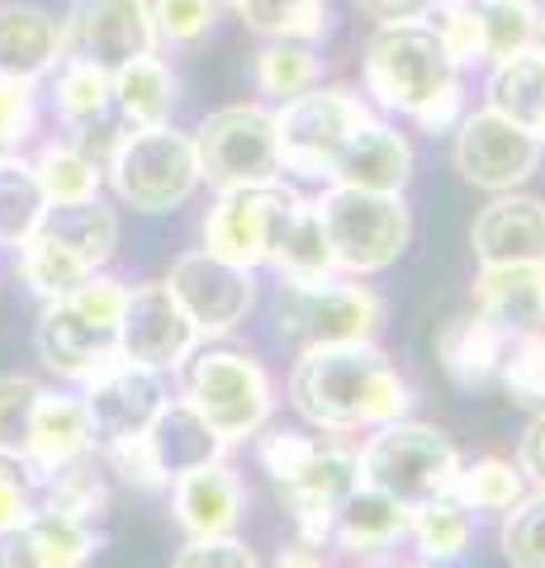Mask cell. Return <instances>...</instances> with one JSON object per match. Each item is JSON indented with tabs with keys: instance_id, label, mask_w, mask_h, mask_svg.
I'll return each instance as SVG.
<instances>
[{
	"instance_id": "obj_1",
	"label": "cell",
	"mask_w": 545,
	"mask_h": 568,
	"mask_svg": "<svg viewBox=\"0 0 545 568\" xmlns=\"http://www.w3.org/2000/svg\"><path fill=\"white\" fill-rule=\"evenodd\" d=\"M290 403L319 432L356 436L408 417L413 388L375 342H342L299 351L290 369Z\"/></svg>"
},
{
	"instance_id": "obj_2",
	"label": "cell",
	"mask_w": 545,
	"mask_h": 568,
	"mask_svg": "<svg viewBox=\"0 0 545 568\" xmlns=\"http://www.w3.org/2000/svg\"><path fill=\"white\" fill-rule=\"evenodd\" d=\"M365 95L384 114L408 119L422 133H451L465 114V81L442 39L422 20L375 24L361 58Z\"/></svg>"
},
{
	"instance_id": "obj_3",
	"label": "cell",
	"mask_w": 545,
	"mask_h": 568,
	"mask_svg": "<svg viewBox=\"0 0 545 568\" xmlns=\"http://www.w3.org/2000/svg\"><path fill=\"white\" fill-rule=\"evenodd\" d=\"M124 304H129V284L110 271L85 275L72 294L43 304L39 323H33V351H39L48 375H58L77 388L85 379H95L119 355Z\"/></svg>"
},
{
	"instance_id": "obj_4",
	"label": "cell",
	"mask_w": 545,
	"mask_h": 568,
	"mask_svg": "<svg viewBox=\"0 0 545 568\" xmlns=\"http://www.w3.org/2000/svg\"><path fill=\"white\" fill-rule=\"evenodd\" d=\"M356 465H361V484L390 493L394 503L413 511L422 503L446 497L465 459L442 426L394 417L365 436V446L356 450Z\"/></svg>"
},
{
	"instance_id": "obj_5",
	"label": "cell",
	"mask_w": 545,
	"mask_h": 568,
	"mask_svg": "<svg viewBox=\"0 0 545 568\" xmlns=\"http://www.w3.org/2000/svg\"><path fill=\"white\" fill-rule=\"evenodd\" d=\"M104 181L119 194V204L133 213H171L190 204L204 181H200V156L195 138L157 123V129H124L110 152H104Z\"/></svg>"
},
{
	"instance_id": "obj_6",
	"label": "cell",
	"mask_w": 545,
	"mask_h": 568,
	"mask_svg": "<svg viewBox=\"0 0 545 568\" xmlns=\"http://www.w3.org/2000/svg\"><path fill=\"white\" fill-rule=\"evenodd\" d=\"M313 209H319V219H323L337 275H351V280L380 275V271H390L413 242V209L403 194L327 185L319 200H313Z\"/></svg>"
},
{
	"instance_id": "obj_7",
	"label": "cell",
	"mask_w": 545,
	"mask_h": 568,
	"mask_svg": "<svg viewBox=\"0 0 545 568\" xmlns=\"http://www.w3.org/2000/svg\"><path fill=\"white\" fill-rule=\"evenodd\" d=\"M181 398L223 436V446H238V440L266 432L275 413V379L256 355L233 346H209L185 361Z\"/></svg>"
},
{
	"instance_id": "obj_8",
	"label": "cell",
	"mask_w": 545,
	"mask_h": 568,
	"mask_svg": "<svg viewBox=\"0 0 545 568\" xmlns=\"http://www.w3.org/2000/svg\"><path fill=\"white\" fill-rule=\"evenodd\" d=\"M380 323H384V298L371 284H356L342 275L319 280V284H280L275 332H280V342H290L299 351L375 342Z\"/></svg>"
},
{
	"instance_id": "obj_9",
	"label": "cell",
	"mask_w": 545,
	"mask_h": 568,
	"mask_svg": "<svg viewBox=\"0 0 545 568\" xmlns=\"http://www.w3.org/2000/svg\"><path fill=\"white\" fill-rule=\"evenodd\" d=\"M200 181L214 190H261L280 181V142H275V110L266 104H223L195 133Z\"/></svg>"
},
{
	"instance_id": "obj_10",
	"label": "cell",
	"mask_w": 545,
	"mask_h": 568,
	"mask_svg": "<svg viewBox=\"0 0 545 568\" xmlns=\"http://www.w3.org/2000/svg\"><path fill=\"white\" fill-rule=\"evenodd\" d=\"M375 110L346 85H309L304 95L285 100L275 110V142H280V166L304 175V181H327L332 156L361 129Z\"/></svg>"
},
{
	"instance_id": "obj_11",
	"label": "cell",
	"mask_w": 545,
	"mask_h": 568,
	"mask_svg": "<svg viewBox=\"0 0 545 568\" xmlns=\"http://www.w3.org/2000/svg\"><path fill=\"white\" fill-rule=\"evenodd\" d=\"M455 142H451V162L461 171V181L474 190H488V194H507V190H522L545 162V148L522 133L513 119L484 110L461 114L455 123Z\"/></svg>"
},
{
	"instance_id": "obj_12",
	"label": "cell",
	"mask_w": 545,
	"mask_h": 568,
	"mask_svg": "<svg viewBox=\"0 0 545 568\" xmlns=\"http://www.w3.org/2000/svg\"><path fill=\"white\" fill-rule=\"evenodd\" d=\"M166 290L204 342L238 332L248 323V313L256 308V280L248 265H233L214 252H204V246L171 261Z\"/></svg>"
},
{
	"instance_id": "obj_13",
	"label": "cell",
	"mask_w": 545,
	"mask_h": 568,
	"mask_svg": "<svg viewBox=\"0 0 545 568\" xmlns=\"http://www.w3.org/2000/svg\"><path fill=\"white\" fill-rule=\"evenodd\" d=\"M157 29L148 0H72L62 20V58L119 71L133 58L157 52Z\"/></svg>"
},
{
	"instance_id": "obj_14",
	"label": "cell",
	"mask_w": 545,
	"mask_h": 568,
	"mask_svg": "<svg viewBox=\"0 0 545 568\" xmlns=\"http://www.w3.org/2000/svg\"><path fill=\"white\" fill-rule=\"evenodd\" d=\"M200 342L204 336L171 298L166 280H148V284H133L129 290L124 317H119V355H124V361L148 365L157 375H175V369H185V361L200 351Z\"/></svg>"
},
{
	"instance_id": "obj_15",
	"label": "cell",
	"mask_w": 545,
	"mask_h": 568,
	"mask_svg": "<svg viewBox=\"0 0 545 568\" xmlns=\"http://www.w3.org/2000/svg\"><path fill=\"white\" fill-rule=\"evenodd\" d=\"M166 398H171L166 379L157 375V369H148V365L124 361V355H114L95 379L81 384V403H85V417H91L95 446L148 432Z\"/></svg>"
},
{
	"instance_id": "obj_16",
	"label": "cell",
	"mask_w": 545,
	"mask_h": 568,
	"mask_svg": "<svg viewBox=\"0 0 545 568\" xmlns=\"http://www.w3.org/2000/svg\"><path fill=\"white\" fill-rule=\"evenodd\" d=\"M290 185H261V190H219L214 209L204 213V252H214L233 265H266L271 252V233H275V219L290 200Z\"/></svg>"
},
{
	"instance_id": "obj_17",
	"label": "cell",
	"mask_w": 545,
	"mask_h": 568,
	"mask_svg": "<svg viewBox=\"0 0 545 568\" xmlns=\"http://www.w3.org/2000/svg\"><path fill=\"white\" fill-rule=\"evenodd\" d=\"M361 488V465H356V450L337 446V440H323L319 455H313V465L294 478V484L275 488L285 511L294 517V530L304 545H327V530H332V517H337V507L346 503L351 493Z\"/></svg>"
},
{
	"instance_id": "obj_18",
	"label": "cell",
	"mask_w": 545,
	"mask_h": 568,
	"mask_svg": "<svg viewBox=\"0 0 545 568\" xmlns=\"http://www.w3.org/2000/svg\"><path fill=\"white\" fill-rule=\"evenodd\" d=\"M408 181H413V142L380 114H371L361 129H351L327 171V185L375 190V194H403Z\"/></svg>"
},
{
	"instance_id": "obj_19",
	"label": "cell",
	"mask_w": 545,
	"mask_h": 568,
	"mask_svg": "<svg viewBox=\"0 0 545 568\" xmlns=\"http://www.w3.org/2000/svg\"><path fill=\"white\" fill-rule=\"evenodd\" d=\"M166 493H171V517L190 540L238 536V521L248 511V488H242L238 469L223 465V459L200 465L190 474H175Z\"/></svg>"
},
{
	"instance_id": "obj_20",
	"label": "cell",
	"mask_w": 545,
	"mask_h": 568,
	"mask_svg": "<svg viewBox=\"0 0 545 568\" xmlns=\"http://www.w3.org/2000/svg\"><path fill=\"white\" fill-rule=\"evenodd\" d=\"M470 246L480 265H532L545 261V200L536 194H494L470 227Z\"/></svg>"
},
{
	"instance_id": "obj_21",
	"label": "cell",
	"mask_w": 545,
	"mask_h": 568,
	"mask_svg": "<svg viewBox=\"0 0 545 568\" xmlns=\"http://www.w3.org/2000/svg\"><path fill=\"white\" fill-rule=\"evenodd\" d=\"M474 313H484L507 342L545 336V261L532 265H480Z\"/></svg>"
},
{
	"instance_id": "obj_22",
	"label": "cell",
	"mask_w": 545,
	"mask_h": 568,
	"mask_svg": "<svg viewBox=\"0 0 545 568\" xmlns=\"http://www.w3.org/2000/svg\"><path fill=\"white\" fill-rule=\"evenodd\" d=\"M95 450V432L85 417L81 394H62V388H43L29 417V440H24V465L33 478L62 469L67 459Z\"/></svg>"
},
{
	"instance_id": "obj_23",
	"label": "cell",
	"mask_w": 545,
	"mask_h": 568,
	"mask_svg": "<svg viewBox=\"0 0 545 568\" xmlns=\"http://www.w3.org/2000/svg\"><path fill=\"white\" fill-rule=\"evenodd\" d=\"M266 265L280 275V284H319V280L337 275L323 219H319V209H313V200H304V194H290L285 209H280Z\"/></svg>"
},
{
	"instance_id": "obj_24",
	"label": "cell",
	"mask_w": 545,
	"mask_h": 568,
	"mask_svg": "<svg viewBox=\"0 0 545 568\" xmlns=\"http://www.w3.org/2000/svg\"><path fill=\"white\" fill-rule=\"evenodd\" d=\"M62 62V24L39 6H0V77L43 81Z\"/></svg>"
},
{
	"instance_id": "obj_25",
	"label": "cell",
	"mask_w": 545,
	"mask_h": 568,
	"mask_svg": "<svg viewBox=\"0 0 545 568\" xmlns=\"http://www.w3.org/2000/svg\"><path fill=\"white\" fill-rule=\"evenodd\" d=\"M484 104L503 119H513L522 133H532L545 148V39L494 62L484 85Z\"/></svg>"
},
{
	"instance_id": "obj_26",
	"label": "cell",
	"mask_w": 545,
	"mask_h": 568,
	"mask_svg": "<svg viewBox=\"0 0 545 568\" xmlns=\"http://www.w3.org/2000/svg\"><path fill=\"white\" fill-rule=\"evenodd\" d=\"M332 545H342L346 555H390L398 540H408V507L394 503L390 493H380L371 484H361L356 493L346 497L332 517V530H327Z\"/></svg>"
},
{
	"instance_id": "obj_27",
	"label": "cell",
	"mask_w": 545,
	"mask_h": 568,
	"mask_svg": "<svg viewBox=\"0 0 545 568\" xmlns=\"http://www.w3.org/2000/svg\"><path fill=\"white\" fill-rule=\"evenodd\" d=\"M148 440H152V455H157V465H162L166 478L190 474L200 465H214V459H223V450H228L223 436L185 398L162 403V413H157L148 426Z\"/></svg>"
},
{
	"instance_id": "obj_28",
	"label": "cell",
	"mask_w": 545,
	"mask_h": 568,
	"mask_svg": "<svg viewBox=\"0 0 545 568\" xmlns=\"http://www.w3.org/2000/svg\"><path fill=\"white\" fill-rule=\"evenodd\" d=\"M503 355H507V336L484 313L455 317L436 336V361H442L451 384H461V388H484L488 379H498Z\"/></svg>"
},
{
	"instance_id": "obj_29",
	"label": "cell",
	"mask_w": 545,
	"mask_h": 568,
	"mask_svg": "<svg viewBox=\"0 0 545 568\" xmlns=\"http://www.w3.org/2000/svg\"><path fill=\"white\" fill-rule=\"evenodd\" d=\"M39 233H48L52 242H62L85 271H104L119 252V213L95 194V200L81 204H48Z\"/></svg>"
},
{
	"instance_id": "obj_30",
	"label": "cell",
	"mask_w": 545,
	"mask_h": 568,
	"mask_svg": "<svg viewBox=\"0 0 545 568\" xmlns=\"http://www.w3.org/2000/svg\"><path fill=\"white\" fill-rule=\"evenodd\" d=\"M110 104L124 119V129H157V123H171L175 110V71L148 52V58H133L119 71H110Z\"/></svg>"
},
{
	"instance_id": "obj_31",
	"label": "cell",
	"mask_w": 545,
	"mask_h": 568,
	"mask_svg": "<svg viewBox=\"0 0 545 568\" xmlns=\"http://www.w3.org/2000/svg\"><path fill=\"white\" fill-rule=\"evenodd\" d=\"M39 507L67 511L77 521H100L110 511V469L95 450H85L77 459H67L62 469H52L39 478Z\"/></svg>"
},
{
	"instance_id": "obj_32",
	"label": "cell",
	"mask_w": 545,
	"mask_h": 568,
	"mask_svg": "<svg viewBox=\"0 0 545 568\" xmlns=\"http://www.w3.org/2000/svg\"><path fill=\"white\" fill-rule=\"evenodd\" d=\"M43 213H48V194L39 185V171H33L29 156L6 152L0 156V246L20 252L39 233Z\"/></svg>"
},
{
	"instance_id": "obj_33",
	"label": "cell",
	"mask_w": 545,
	"mask_h": 568,
	"mask_svg": "<svg viewBox=\"0 0 545 568\" xmlns=\"http://www.w3.org/2000/svg\"><path fill=\"white\" fill-rule=\"evenodd\" d=\"M52 110L72 133H85L110 114V71L62 58L52 67Z\"/></svg>"
},
{
	"instance_id": "obj_34",
	"label": "cell",
	"mask_w": 545,
	"mask_h": 568,
	"mask_svg": "<svg viewBox=\"0 0 545 568\" xmlns=\"http://www.w3.org/2000/svg\"><path fill=\"white\" fill-rule=\"evenodd\" d=\"M319 77H323L319 52H313V43H299V39H266L252 58L256 91L266 100H280V104L304 95L309 85H319Z\"/></svg>"
},
{
	"instance_id": "obj_35",
	"label": "cell",
	"mask_w": 545,
	"mask_h": 568,
	"mask_svg": "<svg viewBox=\"0 0 545 568\" xmlns=\"http://www.w3.org/2000/svg\"><path fill=\"white\" fill-rule=\"evenodd\" d=\"M238 20L261 39H299L319 43L332 33V6L327 0H238Z\"/></svg>"
},
{
	"instance_id": "obj_36",
	"label": "cell",
	"mask_w": 545,
	"mask_h": 568,
	"mask_svg": "<svg viewBox=\"0 0 545 568\" xmlns=\"http://www.w3.org/2000/svg\"><path fill=\"white\" fill-rule=\"evenodd\" d=\"M24 536L33 545L43 568H85L95 559L100 549V530L91 521H77L67 511H52V507H39L24 526Z\"/></svg>"
},
{
	"instance_id": "obj_37",
	"label": "cell",
	"mask_w": 545,
	"mask_h": 568,
	"mask_svg": "<svg viewBox=\"0 0 545 568\" xmlns=\"http://www.w3.org/2000/svg\"><path fill=\"white\" fill-rule=\"evenodd\" d=\"M33 171H39L48 204L95 200L100 185H104V166L85 148H77V142H48V148L33 156Z\"/></svg>"
},
{
	"instance_id": "obj_38",
	"label": "cell",
	"mask_w": 545,
	"mask_h": 568,
	"mask_svg": "<svg viewBox=\"0 0 545 568\" xmlns=\"http://www.w3.org/2000/svg\"><path fill=\"white\" fill-rule=\"evenodd\" d=\"M14 271H20L24 290L33 298H43V304H52V298H62V294H72L85 275H95V271H85V265L72 252H67L62 242H52L48 233H33L20 246V252H14Z\"/></svg>"
},
{
	"instance_id": "obj_39",
	"label": "cell",
	"mask_w": 545,
	"mask_h": 568,
	"mask_svg": "<svg viewBox=\"0 0 545 568\" xmlns=\"http://www.w3.org/2000/svg\"><path fill=\"white\" fill-rule=\"evenodd\" d=\"M408 536L427 564H455L470 545V511L446 493L436 503H422L408 511Z\"/></svg>"
},
{
	"instance_id": "obj_40",
	"label": "cell",
	"mask_w": 545,
	"mask_h": 568,
	"mask_svg": "<svg viewBox=\"0 0 545 568\" xmlns=\"http://www.w3.org/2000/svg\"><path fill=\"white\" fill-rule=\"evenodd\" d=\"M522 493H526V478L517 469V459H498V455L461 465L451 484V497L465 511H507L513 503H522Z\"/></svg>"
},
{
	"instance_id": "obj_41",
	"label": "cell",
	"mask_w": 545,
	"mask_h": 568,
	"mask_svg": "<svg viewBox=\"0 0 545 568\" xmlns=\"http://www.w3.org/2000/svg\"><path fill=\"white\" fill-rule=\"evenodd\" d=\"M480 14H484V62H503L545 39L536 0H480Z\"/></svg>"
},
{
	"instance_id": "obj_42",
	"label": "cell",
	"mask_w": 545,
	"mask_h": 568,
	"mask_svg": "<svg viewBox=\"0 0 545 568\" xmlns=\"http://www.w3.org/2000/svg\"><path fill=\"white\" fill-rule=\"evenodd\" d=\"M422 24H427L442 48L451 52L455 67H474L484 62V14H480V0H427L417 14Z\"/></svg>"
},
{
	"instance_id": "obj_43",
	"label": "cell",
	"mask_w": 545,
	"mask_h": 568,
	"mask_svg": "<svg viewBox=\"0 0 545 568\" xmlns=\"http://www.w3.org/2000/svg\"><path fill=\"white\" fill-rule=\"evenodd\" d=\"M498 545L507 568H545V488H526L522 503L503 511Z\"/></svg>"
},
{
	"instance_id": "obj_44",
	"label": "cell",
	"mask_w": 545,
	"mask_h": 568,
	"mask_svg": "<svg viewBox=\"0 0 545 568\" xmlns=\"http://www.w3.org/2000/svg\"><path fill=\"white\" fill-rule=\"evenodd\" d=\"M498 379L517 407L545 413V336H517V342H507Z\"/></svg>"
},
{
	"instance_id": "obj_45",
	"label": "cell",
	"mask_w": 545,
	"mask_h": 568,
	"mask_svg": "<svg viewBox=\"0 0 545 568\" xmlns=\"http://www.w3.org/2000/svg\"><path fill=\"white\" fill-rule=\"evenodd\" d=\"M100 459H104V469H110L119 484H129V488H138V493H166V488H171V478L162 474V465H157V455H152L148 432L104 440Z\"/></svg>"
},
{
	"instance_id": "obj_46",
	"label": "cell",
	"mask_w": 545,
	"mask_h": 568,
	"mask_svg": "<svg viewBox=\"0 0 545 568\" xmlns=\"http://www.w3.org/2000/svg\"><path fill=\"white\" fill-rule=\"evenodd\" d=\"M323 440L319 436H304V432H290V426H275V432H256V465L266 469V478L275 488L294 484L299 474L313 465Z\"/></svg>"
},
{
	"instance_id": "obj_47",
	"label": "cell",
	"mask_w": 545,
	"mask_h": 568,
	"mask_svg": "<svg viewBox=\"0 0 545 568\" xmlns=\"http://www.w3.org/2000/svg\"><path fill=\"white\" fill-rule=\"evenodd\" d=\"M148 10H152L157 43L166 48H195L200 39H209L219 14L214 0H148Z\"/></svg>"
},
{
	"instance_id": "obj_48",
	"label": "cell",
	"mask_w": 545,
	"mask_h": 568,
	"mask_svg": "<svg viewBox=\"0 0 545 568\" xmlns=\"http://www.w3.org/2000/svg\"><path fill=\"white\" fill-rule=\"evenodd\" d=\"M43 384L29 375H0V455L24 459V440H29V417L39 403Z\"/></svg>"
},
{
	"instance_id": "obj_49",
	"label": "cell",
	"mask_w": 545,
	"mask_h": 568,
	"mask_svg": "<svg viewBox=\"0 0 545 568\" xmlns=\"http://www.w3.org/2000/svg\"><path fill=\"white\" fill-rule=\"evenodd\" d=\"M39 129V81L0 77V156L20 152Z\"/></svg>"
},
{
	"instance_id": "obj_50",
	"label": "cell",
	"mask_w": 545,
	"mask_h": 568,
	"mask_svg": "<svg viewBox=\"0 0 545 568\" xmlns=\"http://www.w3.org/2000/svg\"><path fill=\"white\" fill-rule=\"evenodd\" d=\"M33 511H39V478L29 474L24 459L0 455V536L24 530Z\"/></svg>"
},
{
	"instance_id": "obj_51",
	"label": "cell",
	"mask_w": 545,
	"mask_h": 568,
	"mask_svg": "<svg viewBox=\"0 0 545 568\" xmlns=\"http://www.w3.org/2000/svg\"><path fill=\"white\" fill-rule=\"evenodd\" d=\"M171 568H261V559L238 536H204V540H185L175 549Z\"/></svg>"
},
{
	"instance_id": "obj_52",
	"label": "cell",
	"mask_w": 545,
	"mask_h": 568,
	"mask_svg": "<svg viewBox=\"0 0 545 568\" xmlns=\"http://www.w3.org/2000/svg\"><path fill=\"white\" fill-rule=\"evenodd\" d=\"M517 469L526 478V488H545V413H536L517 440Z\"/></svg>"
},
{
	"instance_id": "obj_53",
	"label": "cell",
	"mask_w": 545,
	"mask_h": 568,
	"mask_svg": "<svg viewBox=\"0 0 545 568\" xmlns=\"http://www.w3.org/2000/svg\"><path fill=\"white\" fill-rule=\"evenodd\" d=\"M361 14H371L375 24H394V20H417L427 0H356Z\"/></svg>"
},
{
	"instance_id": "obj_54",
	"label": "cell",
	"mask_w": 545,
	"mask_h": 568,
	"mask_svg": "<svg viewBox=\"0 0 545 568\" xmlns=\"http://www.w3.org/2000/svg\"><path fill=\"white\" fill-rule=\"evenodd\" d=\"M0 568H43L24 530H10V536H0Z\"/></svg>"
},
{
	"instance_id": "obj_55",
	"label": "cell",
	"mask_w": 545,
	"mask_h": 568,
	"mask_svg": "<svg viewBox=\"0 0 545 568\" xmlns=\"http://www.w3.org/2000/svg\"><path fill=\"white\" fill-rule=\"evenodd\" d=\"M275 568H327V564L319 559V549H313V545L294 540V545H285V549L275 555Z\"/></svg>"
},
{
	"instance_id": "obj_56",
	"label": "cell",
	"mask_w": 545,
	"mask_h": 568,
	"mask_svg": "<svg viewBox=\"0 0 545 568\" xmlns=\"http://www.w3.org/2000/svg\"><path fill=\"white\" fill-rule=\"evenodd\" d=\"M371 568H408V564H371Z\"/></svg>"
}]
</instances>
